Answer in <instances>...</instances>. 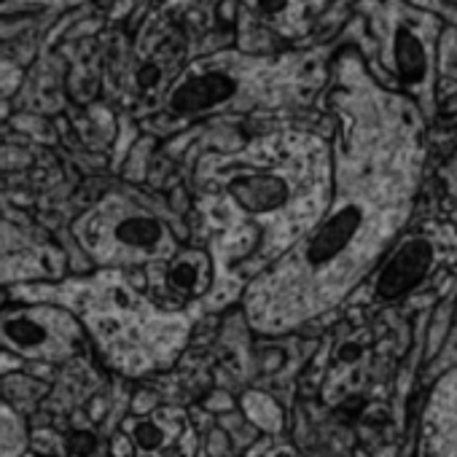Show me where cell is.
<instances>
[{"label": "cell", "instance_id": "3", "mask_svg": "<svg viewBox=\"0 0 457 457\" xmlns=\"http://www.w3.org/2000/svg\"><path fill=\"white\" fill-rule=\"evenodd\" d=\"M240 81L224 67H194L172 83L164 108L172 119H192L224 108L234 100Z\"/></svg>", "mask_w": 457, "mask_h": 457}, {"label": "cell", "instance_id": "6", "mask_svg": "<svg viewBox=\"0 0 457 457\" xmlns=\"http://www.w3.org/2000/svg\"><path fill=\"white\" fill-rule=\"evenodd\" d=\"M151 280L164 296H194L208 286V258L202 253H186L169 264H156Z\"/></svg>", "mask_w": 457, "mask_h": 457}, {"label": "cell", "instance_id": "7", "mask_svg": "<svg viewBox=\"0 0 457 457\" xmlns=\"http://www.w3.org/2000/svg\"><path fill=\"white\" fill-rule=\"evenodd\" d=\"M396 62H398V73L406 81H417L425 73V54L422 46L417 43V38L409 30H398V41H396Z\"/></svg>", "mask_w": 457, "mask_h": 457}, {"label": "cell", "instance_id": "1", "mask_svg": "<svg viewBox=\"0 0 457 457\" xmlns=\"http://www.w3.org/2000/svg\"><path fill=\"white\" fill-rule=\"evenodd\" d=\"M78 237L89 253L100 261H135V258H164L169 253V234L164 224L143 210H127L122 205H106L86 216L78 226Z\"/></svg>", "mask_w": 457, "mask_h": 457}, {"label": "cell", "instance_id": "5", "mask_svg": "<svg viewBox=\"0 0 457 457\" xmlns=\"http://www.w3.org/2000/svg\"><path fill=\"white\" fill-rule=\"evenodd\" d=\"M363 224V213L358 205H344L339 213H334L318 232L315 237L310 240L307 250H304V258L310 266L320 269V266H328L334 258L344 256L347 248L352 245L358 229Z\"/></svg>", "mask_w": 457, "mask_h": 457}, {"label": "cell", "instance_id": "4", "mask_svg": "<svg viewBox=\"0 0 457 457\" xmlns=\"http://www.w3.org/2000/svg\"><path fill=\"white\" fill-rule=\"evenodd\" d=\"M433 264V248L425 240H409L393 258L390 264L382 269L380 280H377V294L382 299H398L404 294H409Z\"/></svg>", "mask_w": 457, "mask_h": 457}, {"label": "cell", "instance_id": "8", "mask_svg": "<svg viewBox=\"0 0 457 457\" xmlns=\"http://www.w3.org/2000/svg\"><path fill=\"white\" fill-rule=\"evenodd\" d=\"M167 81V70H164V59L159 54H154L148 62H143L138 70H135V86L138 91H156L162 83Z\"/></svg>", "mask_w": 457, "mask_h": 457}, {"label": "cell", "instance_id": "2", "mask_svg": "<svg viewBox=\"0 0 457 457\" xmlns=\"http://www.w3.org/2000/svg\"><path fill=\"white\" fill-rule=\"evenodd\" d=\"M208 183H216L226 202L248 216L278 213L291 200L288 177L264 167H218L208 175Z\"/></svg>", "mask_w": 457, "mask_h": 457}]
</instances>
